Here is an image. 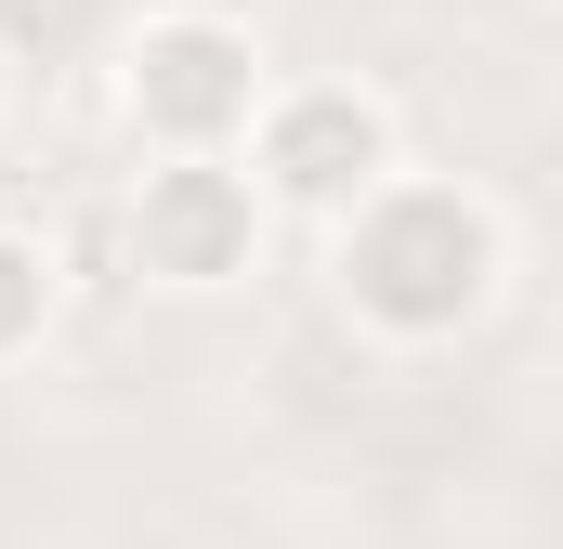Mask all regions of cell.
<instances>
[{
	"instance_id": "cell-1",
	"label": "cell",
	"mask_w": 563,
	"mask_h": 549,
	"mask_svg": "<svg viewBox=\"0 0 563 549\" xmlns=\"http://www.w3.org/2000/svg\"><path fill=\"white\" fill-rule=\"evenodd\" d=\"M498 210L485 197H459V183H380V197H354L341 210V249H328V274H341V301L380 327V340H459L485 301H498Z\"/></svg>"
},
{
	"instance_id": "cell-2",
	"label": "cell",
	"mask_w": 563,
	"mask_h": 549,
	"mask_svg": "<svg viewBox=\"0 0 563 549\" xmlns=\"http://www.w3.org/2000/svg\"><path fill=\"white\" fill-rule=\"evenodd\" d=\"M394 183V105L354 92V79H301V92H263L250 119V197H288V210H354Z\"/></svg>"
},
{
	"instance_id": "cell-3",
	"label": "cell",
	"mask_w": 563,
	"mask_h": 549,
	"mask_svg": "<svg viewBox=\"0 0 563 549\" xmlns=\"http://www.w3.org/2000/svg\"><path fill=\"white\" fill-rule=\"evenodd\" d=\"M119 92H132V119L170 157H223V144L263 119V53L223 13H157L132 40V66H119Z\"/></svg>"
},
{
	"instance_id": "cell-4",
	"label": "cell",
	"mask_w": 563,
	"mask_h": 549,
	"mask_svg": "<svg viewBox=\"0 0 563 549\" xmlns=\"http://www.w3.org/2000/svg\"><path fill=\"white\" fill-rule=\"evenodd\" d=\"M250 249H263V197H250L236 157H157L132 183V262L144 274L223 288V274H250Z\"/></svg>"
},
{
	"instance_id": "cell-5",
	"label": "cell",
	"mask_w": 563,
	"mask_h": 549,
	"mask_svg": "<svg viewBox=\"0 0 563 549\" xmlns=\"http://www.w3.org/2000/svg\"><path fill=\"white\" fill-rule=\"evenodd\" d=\"M40 327H53V249H40L26 223H0V367H13Z\"/></svg>"
},
{
	"instance_id": "cell-6",
	"label": "cell",
	"mask_w": 563,
	"mask_h": 549,
	"mask_svg": "<svg viewBox=\"0 0 563 549\" xmlns=\"http://www.w3.org/2000/svg\"><path fill=\"white\" fill-rule=\"evenodd\" d=\"M0 92H13V66H0Z\"/></svg>"
}]
</instances>
